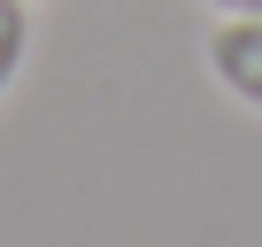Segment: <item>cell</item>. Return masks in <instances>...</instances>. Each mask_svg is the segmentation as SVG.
I'll return each mask as SVG.
<instances>
[{"label":"cell","instance_id":"3","mask_svg":"<svg viewBox=\"0 0 262 247\" xmlns=\"http://www.w3.org/2000/svg\"><path fill=\"white\" fill-rule=\"evenodd\" d=\"M216 16H262V0H208Z\"/></svg>","mask_w":262,"mask_h":247},{"label":"cell","instance_id":"2","mask_svg":"<svg viewBox=\"0 0 262 247\" xmlns=\"http://www.w3.org/2000/svg\"><path fill=\"white\" fill-rule=\"evenodd\" d=\"M24 54H31V8H24V0H0V100H8Z\"/></svg>","mask_w":262,"mask_h":247},{"label":"cell","instance_id":"1","mask_svg":"<svg viewBox=\"0 0 262 247\" xmlns=\"http://www.w3.org/2000/svg\"><path fill=\"white\" fill-rule=\"evenodd\" d=\"M201 54H208V70H216V85L231 100L262 108V16H224Z\"/></svg>","mask_w":262,"mask_h":247}]
</instances>
